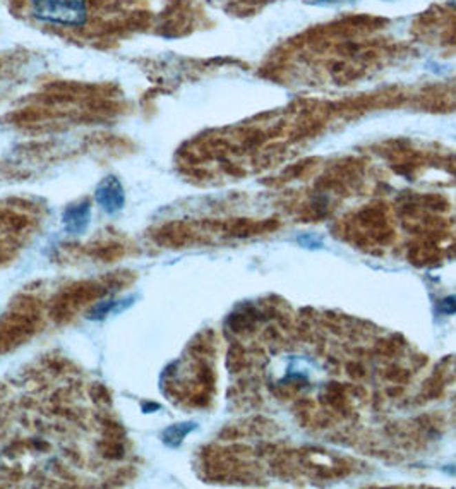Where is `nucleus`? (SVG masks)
Listing matches in <instances>:
<instances>
[{"instance_id": "nucleus-1", "label": "nucleus", "mask_w": 456, "mask_h": 489, "mask_svg": "<svg viewBox=\"0 0 456 489\" xmlns=\"http://www.w3.org/2000/svg\"><path fill=\"white\" fill-rule=\"evenodd\" d=\"M30 6L34 17L57 26H81L87 16L84 0H30Z\"/></svg>"}, {"instance_id": "nucleus-2", "label": "nucleus", "mask_w": 456, "mask_h": 489, "mask_svg": "<svg viewBox=\"0 0 456 489\" xmlns=\"http://www.w3.org/2000/svg\"><path fill=\"white\" fill-rule=\"evenodd\" d=\"M94 201L105 213L117 214L125 205L124 186L115 175L101 179L94 189Z\"/></svg>"}, {"instance_id": "nucleus-3", "label": "nucleus", "mask_w": 456, "mask_h": 489, "mask_svg": "<svg viewBox=\"0 0 456 489\" xmlns=\"http://www.w3.org/2000/svg\"><path fill=\"white\" fill-rule=\"evenodd\" d=\"M91 223V205L87 201H79L68 206L62 213V225L69 235H83Z\"/></svg>"}, {"instance_id": "nucleus-4", "label": "nucleus", "mask_w": 456, "mask_h": 489, "mask_svg": "<svg viewBox=\"0 0 456 489\" xmlns=\"http://www.w3.org/2000/svg\"><path fill=\"white\" fill-rule=\"evenodd\" d=\"M136 297L134 295H127V297L122 299H108V301H101L98 302L96 306L91 308V311L87 312V318L93 319V321H103L108 316L118 315V312H124L125 309L131 308L134 304Z\"/></svg>"}, {"instance_id": "nucleus-5", "label": "nucleus", "mask_w": 456, "mask_h": 489, "mask_svg": "<svg viewBox=\"0 0 456 489\" xmlns=\"http://www.w3.org/2000/svg\"><path fill=\"white\" fill-rule=\"evenodd\" d=\"M196 426H198L196 422H180V424L168 426L163 431V435H161V439H163L165 445L170 446V448H177V446L182 445L185 436L194 431Z\"/></svg>"}, {"instance_id": "nucleus-6", "label": "nucleus", "mask_w": 456, "mask_h": 489, "mask_svg": "<svg viewBox=\"0 0 456 489\" xmlns=\"http://www.w3.org/2000/svg\"><path fill=\"white\" fill-rule=\"evenodd\" d=\"M437 311H439V315L444 316L456 315V294L446 295L444 299H441L439 304H437Z\"/></svg>"}, {"instance_id": "nucleus-7", "label": "nucleus", "mask_w": 456, "mask_h": 489, "mask_svg": "<svg viewBox=\"0 0 456 489\" xmlns=\"http://www.w3.org/2000/svg\"><path fill=\"white\" fill-rule=\"evenodd\" d=\"M297 241H299V244L302 246V248H307V249L322 248V239L318 237V235H314V234L300 235V237L297 239Z\"/></svg>"}, {"instance_id": "nucleus-8", "label": "nucleus", "mask_w": 456, "mask_h": 489, "mask_svg": "<svg viewBox=\"0 0 456 489\" xmlns=\"http://www.w3.org/2000/svg\"><path fill=\"white\" fill-rule=\"evenodd\" d=\"M343 2H353V0H309V3H315V6H336Z\"/></svg>"}]
</instances>
